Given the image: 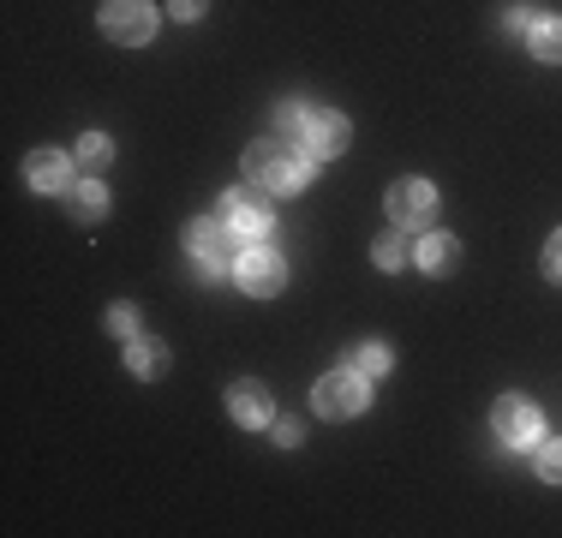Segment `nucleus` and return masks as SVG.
I'll return each instance as SVG.
<instances>
[{"label":"nucleus","mask_w":562,"mask_h":538,"mask_svg":"<svg viewBox=\"0 0 562 538\" xmlns=\"http://www.w3.org/2000/svg\"><path fill=\"white\" fill-rule=\"evenodd\" d=\"M305 173H312V161L293 150L288 138H276V144H251V150H246V180H251V186H263V192H300Z\"/></svg>","instance_id":"f257e3e1"},{"label":"nucleus","mask_w":562,"mask_h":538,"mask_svg":"<svg viewBox=\"0 0 562 538\" xmlns=\"http://www.w3.org/2000/svg\"><path fill=\"white\" fill-rule=\"evenodd\" d=\"M312 401H317V413H324V419H353V413H366V401H371V377H359L353 366L329 371L324 383L312 389Z\"/></svg>","instance_id":"f03ea898"},{"label":"nucleus","mask_w":562,"mask_h":538,"mask_svg":"<svg viewBox=\"0 0 562 538\" xmlns=\"http://www.w3.org/2000/svg\"><path fill=\"white\" fill-rule=\"evenodd\" d=\"M102 31H109L114 43H126V48L150 43V31H156L150 0H109V7H102Z\"/></svg>","instance_id":"7ed1b4c3"},{"label":"nucleus","mask_w":562,"mask_h":538,"mask_svg":"<svg viewBox=\"0 0 562 538\" xmlns=\"http://www.w3.org/2000/svg\"><path fill=\"white\" fill-rule=\"evenodd\" d=\"M227 251H234V227L227 222H192V264L198 281H216L227 269Z\"/></svg>","instance_id":"20e7f679"},{"label":"nucleus","mask_w":562,"mask_h":538,"mask_svg":"<svg viewBox=\"0 0 562 538\" xmlns=\"http://www.w3.org/2000/svg\"><path fill=\"white\" fill-rule=\"evenodd\" d=\"M222 222L234 227V239H270V227H276V215L263 198H251V192H227L222 198Z\"/></svg>","instance_id":"39448f33"},{"label":"nucleus","mask_w":562,"mask_h":538,"mask_svg":"<svg viewBox=\"0 0 562 538\" xmlns=\"http://www.w3.org/2000/svg\"><path fill=\"white\" fill-rule=\"evenodd\" d=\"M431 215H437V192L425 180H395L390 186V222H401V227H431Z\"/></svg>","instance_id":"423d86ee"},{"label":"nucleus","mask_w":562,"mask_h":538,"mask_svg":"<svg viewBox=\"0 0 562 538\" xmlns=\"http://www.w3.org/2000/svg\"><path fill=\"white\" fill-rule=\"evenodd\" d=\"M491 425H497V437L508 442V449H527L532 437H539V407L520 395H503L497 413H491Z\"/></svg>","instance_id":"0eeeda50"},{"label":"nucleus","mask_w":562,"mask_h":538,"mask_svg":"<svg viewBox=\"0 0 562 538\" xmlns=\"http://www.w3.org/2000/svg\"><path fill=\"white\" fill-rule=\"evenodd\" d=\"M281 276H288V269H281V258H276V251H263V246H251L246 258H239V288L258 293V300H270V293L281 288Z\"/></svg>","instance_id":"6e6552de"},{"label":"nucleus","mask_w":562,"mask_h":538,"mask_svg":"<svg viewBox=\"0 0 562 538\" xmlns=\"http://www.w3.org/2000/svg\"><path fill=\"white\" fill-rule=\"evenodd\" d=\"M24 180L36 186V192H72V161H66L60 150H36L31 161H24Z\"/></svg>","instance_id":"1a4fd4ad"},{"label":"nucleus","mask_w":562,"mask_h":538,"mask_svg":"<svg viewBox=\"0 0 562 538\" xmlns=\"http://www.w3.org/2000/svg\"><path fill=\"white\" fill-rule=\"evenodd\" d=\"M227 413H234L246 430L270 425V395H263V383H234L227 389Z\"/></svg>","instance_id":"9d476101"},{"label":"nucleus","mask_w":562,"mask_h":538,"mask_svg":"<svg viewBox=\"0 0 562 538\" xmlns=\"http://www.w3.org/2000/svg\"><path fill=\"white\" fill-rule=\"evenodd\" d=\"M305 150L312 156H341L347 150V120L341 114H312V126H305Z\"/></svg>","instance_id":"9b49d317"},{"label":"nucleus","mask_w":562,"mask_h":538,"mask_svg":"<svg viewBox=\"0 0 562 538\" xmlns=\"http://www.w3.org/2000/svg\"><path fill=\"white\" fill-rule=\"evenodd\" d=\"M66 210H72L78 222H102V215H109V192H102L97 180H85V186H72V192H66Z\"/></svg>","instance_id":"f8f14e48"},{"label":"nucleus","mask_w":562,"mask_h":538,"mask_svg":"<svg viewBox=\"0 0 562 538\" xmlns=\"http://www.w3.org/2000/svg\"><path fill=\"white\" fill-rule=\"evenodd\" d=\"M162 366H168V354H162L156 341H138V335L126 341V371H132V377H156Z\"/></svg>","instance_id":"ddd939ff"},{"label":"nucleus","mask_w":562,"mask_h":538,"mask_svg":"<svg viewBox=\"0 0 562 538\" xmlns=\"http://www.w3.org/2000/svg\"><path fill=\"white\" fill-rule=\"evenodd\" d=\"M527 43H532L539 60H562V19H532Z\"/></svg>","instance_id":"4468645a"},{"label":"nucleus","mask_w":562,"mask_h":538,"mask_svg":"<svg viewBox=\"0 0 562 538\" xmlns=\"http://www.w3.org/2000/svg\"><path fill=\"white\" fill-rule=\"evenodd\" d=\"M454 264V239L449 234H419V269H449Z\"/></svg>","instance_id":"2eb2a0df"},{"label":"nucleus","mask_w":562,"mask_h":538,"mask_svg":"<svg viewBox=\"0 0 562 538\" xmlns=\"http://www.w3.org/2000/svg\"><path fill=\"white\" fill-rule=\"evenodd\" d=\"M347 366H353L359 377H383V371H390V347L366 341V347H353V354H347Z\"/></svg>","instance_id":"dca6fc26"},{"label":"nucleus","mask_w":562,"mask_h":538,"mask_svg":"<svg viewBox=\"0 0 562 538\" xmlns=\"http://www.w3.org/2000/svg\"><path fill=\"white\" fill-rule=\"evenodd\" d=\"M305 126H312V114H305L300 102H281L276 108V138H305Z\"/></svg>","instance_id":"f3484780"},{"label":"nucleus","mask_w":562,"mask_h":538,"mask_svg":"<svg viewBox=\"0 0 562 538\" xmlns=\"http://www.w3.org/2000/svg\"><path fill=\"white\" fill-rule=\"evenodd\" d=\"M78 156H85V168H109V161H114V144L102 138V132H85V144H78Z\"/></svg>","instance_id":"a211bd4d"},{"label":"nucleus","mask_w":562,"mask_h":538,"mask_svg":"<svg viewBox=\"0 0 562 538\" xmlns=\"http://www.w3.org/2000/svg\"><path fill=\"white\" fill-rule=\"evenodd\" d=\"M539 479L562 484V442H539Z\"/></svg>","instance_id":"6ab92c4d"},{"label":"nucleus","mask_w":562,"mask_h":538,"mask_svg":"<svg viewBox=\"0 0 562 538\" xmlns=\"http://www.w3.org/2000/svg\"><path fill=\"white\" fill-rule=\"evenodd\" d=\"M407 264V239H378V269H401Z\"/></svg>","instance_id":"aec40b11"},{"label":"nucleus","mask_w":562,"mask_h":538,"mask_svg":"<svg viewBox=\"0 0 562 538\" xmlns=\"http://www.w3.org/2000/svg\"><path fill=\"white\" fill-rule=\"evenodd\" d=\"M109 329L132 341V335H138V312H132V305H114V312H109Z\"/></svg>","instance_id":"412c9836"},{"label":"nucleus","mask_w":562,"mask_h":538,"mask_svg":"<svg viewBox=\"0 0 562 538\" xmlns=\"http://www.w3.org/2000/svg\"><path fill=\"white\" fill-rule=\"evenodd\" d=\"M544 276H551V281H562V227H557L551 239H544Z\"/></svg>","instance_id":"4be33fe9"},{"label":"nucleus","mask_w":562,"mask_h":538,"mask_svg":"<svg viewBox=\"0 0 562 538\" xmlns=\"http://www.w3.org/2000/svg\"><path fill=\"white\" fill-rule=\"evenodd\" d=\"M204 12V0H173V19H198Z\"/></svg>","instance_id":"5701e85b"},{"label":"nucleus","mask_w":562,"mask_h":538,"mask_svg":"<svg viewBox=\"0 0 562 538\" xmlns=\"http://www.w3.org/2000/svg\"><path fill=\"white\" fill-rule=\"evenodd\" d=\"M276 442H288V449H293V442H300V425H293V419H281V425H276Z\"/></svg>","instance_id":"b1692460"}]
</instances>
